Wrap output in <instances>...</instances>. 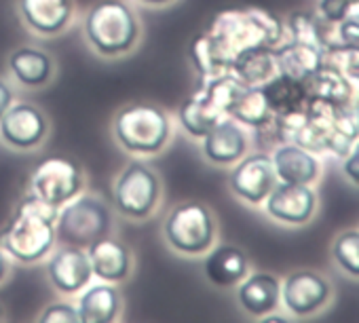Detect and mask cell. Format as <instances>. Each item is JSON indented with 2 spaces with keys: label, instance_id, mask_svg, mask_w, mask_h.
Returning <instances> with one entry per match:
<instances>
[{
  "label": "cell",
  "instance_id": "obj_25",
  "mask_svg": "<svg viewBox=\"0 0 359 323\" xmlns=\"http://www.w3.org/2000/svg\"><path fill=\"white\" fill-rule=\"evenodd\" d=\"M201 95H203V102L210 106L212 112H216L218 116H229L233 104L237 102V97L245 91L248 85H243L231 70L229 72H222V74H216L212 78H205V81H199L197 83Z\"/></svg>",
  "mask_w": 359,
  "mask_h": 323
},
{
  "label": "cell",
  "instance_id": "obj_14",
  "mask_svg": "<svg viewBox=\"0 0 359 323\" xmlns=\"http://www.w3.org/2000/svg\"><path fill=\"white\" fill-rule=\"evenodd\" d=\"M201 156L212 167H233L250 150L248 129L231 116H222L199 142Z\"/></svg>",
  "mask_w": 359,
  "mask_h": 323
},
{
  "label": "cell",
  "instance_id": "obj_20",
  "mask_svg": "<svg viewBox=\"0 0 359 323\" xmlns=\"http://www.w3.org/2000/svg\"><path fill=\"white\" fill-rule=\"evenodd\" d=\"M281 302V281L271 273H248L237 285V304L250 317H264Z\"/></svg>",
  "mask_w": 359,
  "mask_h": 323
},
{
  "label": "cell",
  "instance_id": "obj_37",
  "mask_svg": "<svg viewBox=\"0 0 359 323\" xmlns=\"http://www.w3.org/2000/svg\"><path fill=\"white\" fill-rule=\"evenodd\" d=\"M0 321H5V308H3V304H0Z\"/></svg>",
  "mask_w": 359,
  "mask_h": 323
},
{
  "label": "cell",
  "instance_id": "obj_15",
  "mask_svg": "<svg viewBox=\"0 0 359 323\" xmlns=\"http://www.w3.org/2000/svg\"><path fill=\"white\" fill-rule=\"evenodd\" d=\"M87 256L91 262L93 277L97 281L123 285L135 275V268H137L133 249L114 235H108L89 243Z\"/></svg>",
  "mask_w": 359,
  "mask_h": 323
},
{
  "label": "cell",
  "instance_id": "obj_12",
  "mask_svg": "<svg viewBox=\"0 0 359 323\" xmlns=\"http://www.w3.org/2000/svg\"><path fill=\"white\" fill-rule=\"evenodd\" d=\"M22 26L36 39H57L66 34L76 18L74 0H15Z\"/></svg>",
  "mask_w": 359,
  "mask_h": 323
},
{
  "label": "cell",
  "instance_id": "obj_26",
  "mask_svg": "<svg viewBox=\"0 0 359 323\" xmlns=\"http://www.w3.org/2000/svg\"><path fill=\"white\" fill-rule=\"evenodd\" d=\"M260 89H262L273 114L300 110V108H304V104L309 99L304 83L290 78L285 74H279V72L271 81H266Z\"/></svg>",
  "mask_w": 359,
  "mask_h": 323
},
{
  "label": "cell",
  "instance_id": "obj_6",
  "mask_svg": "<svg viewBox=\"0 0 359 323\" xmlns=\"http://www.w3.org/2000/svg\"><path fill=\"white\" fill-rule=\"evenodd\" d=\"M110 195L116 216L142 224L156 216L163 203L165 186L158 170L146 163L144 158L133 156L114 176Z\"/></svg>",
  "mask_w": 359,
  "mask_h": 323
},
{
  "label": "cell",
  "instance_id": "obj_21",
  "mask_svg": "<svg viewBox=\"0 0 359 323\" xmlns=\"http://www.w3.org/2000/svg\"><path fill=\"white\" fill-rule=\"evenodd\" d=\"M273 167L279 182L290 184H313L319 176V163L313 152L300 148L298 144L283 142L273 152Z\"/></svg>",
  "mask_w": 359,
  "mask_h": 323
},
{
  "label": "cell",
  "instance_id": "obj_16",
  "mask_svg": "<svg viewBox=\"0 0 359 323\" xmlns=\"http://www.w3.org/2000/svg\"><path fill=\"white\" fill-rule=\"evenodd\" d=\"M264 212L269 218L281 224H306L317 207L315 191L309 184L277 182L264 199Z\"/></svg>",
  "mask_w": 359,
  "mask_h": 323
},
{
  "label": "cell",
  "instance_id": "obj_28",
  "mask_svg": "<svg viewBox=\"0 0 359 323\" xmlns=\"http://www.w3.org/2000/svg\"><path fill=\"white\" fill-rule=\"evenodd\" d=\"M229 116L243 127L258 131L273 121V110L269 108V102L260 87H245V91L233 104Z\"/></svg>",
  "mask_w": 359,
  "mask_h": 323
},
{
  "label": "cell",
  "instance_id": "obj_36",
  "mask_svg": "<svg viewBox=\"0 0 359 323\" xmlns=\"http://www.w3.org/2000/svg\"><path fill=\"white\" fill-rule=\"evenodd\" d=\"M133 3L146 7V9H167V7H173L180 0H133Z\"/></svg>",
  "mask_w": 359,
  "mask_h": 323
},
{
  "label": "cell",
  "instance_id": "obj_5",
  "mask_svg": "<svg viewBox=\"0 0 359 323\" xmlns=\"http://www.w3.org/2000/svg\"><path fill=\"white\" fill-rule=\"evenodd\" d=\"M218 216L208 203L197 199L171 205L161 222L163 243L177 258H203L218 243Z\"/></svg>",
  "mask_w": 359,
  "mask_h": 323
},
{
  "label": "cell",
  "instance_id": "obj_30",
  "mask_svg": "<svg viewBox=\"0 0 359 323\" xmlns=\"http://www.w3.org/2000/svg\"><path fill=\"white\" fill-rule=\"evenodd\" d=\"M34 319L41 323H81L79 310H76V304L72 302V298L47 302Z\"/></svg>",
  "mask_w": 359,
  "mask_h": 323
},
{
  "label": "cell",
  "instance_id": "obj_39",
  "mask_svg": "<svg viewBox=\"0 0 359 323\" xmlns=\"http://www.w3.org/2000/svg\"><path fill=\"white\" fill-rule=\"evenodd\" d=\"M357 20H359V15H357Z\"/></svg>",
  "mask_w": 359,
  "mask_h": 323
},
{
  "label": "cell",
  "instance_id": "obj_34",
  "mask_svg": "<svg viewBox=\"0 0 359 323\" xmlns=\"http://www.w3.org/2000/svg\"><path fill=\"white\" fill-rule=\"evenodd\" d=\"M18 99V93H15V85L7 78L0 76V118L5 116V112L11 108V104Z\"/></svg>",
  "mask_w": 359,
  "mask_h": 323
},
{
  "label": "cell",
  "instance_id": "obj_9",
  "mask_svg": "<svg viewBox=\"0 0 359 323\" xmlns=\"http://www.w3.org/2000/svg\"><path fill=\"white\" fill-rule=\"evenodd\" d=\"M53 123L34 102L15 99L0 118V144L18 154L39 152L51 137Z\"/></svg>",
  "mask_w": 359,
  "mask_h": 323
},
{
  "label": "cell",
  "instance_id": "obj_31",
  "mask_svg": "<svg viewBox=\"0 0 359 323\" xmlns=\"http://www.w3.org/2000/svg\"><path fill=\"white\" fill-rule=\"evenodd\" d=\"M348 11H351L348 0H319V15L330 24L342 22L348 15Z\"/></svg>",
  "mask_w": 359,
  "mask_h": 323
},
{
  "label": "cell",
  "instance_id": "obj_35",
  "mask_svg": "<svg viewBox=\"0 0 359 323\" xmlns=\"http://www.w3.org/2000/svg\"><path fill=\"white\" fill-rule=\"evenodd\" d=\"M11 270H13V260L7 256V252L3 247H0V285L9 281Z\"/></svg>",
  "mask_w": 359,
  "mask_h": 323
},
{
  "label": "cell",
  "instance_id": "obj_32",
  "mask_svg": "<svg viewBox=\"0 0 359 323\" xmlns=\"http://www.w3.org/2000/svg\"><path fill=\"white\" fill-rule=\"evenodd\" d=\"M338 45L340 47H357L359 45V20L346 15L338 22Z\"/></svg>",
  "mask_w": 359,
  "mask_h": 323
},
{
  "label": "cell",
  "instance_id": "obj_29",
  "mask_svg": "<svg viewBox=\"0 0 359 323\" xmlns=\"http://www.w3.org/2000/svg\"><path fill=\"white\" fill-rule=\"evenodd\" d=\"M332 256L344 273L359 277V231L338 235L332 245Z\"/></svg>",
  "mask_w": 359,
  "mask_h": 323
},
{
  "label": "cell",
  "instance_id": "obj_23",
  "mask_svg": "<svg viewBox=\"0 0 359 323\" xmlns=\"http://www.w3.org/2000/svg\"><path fill=\"white\" fill-rule=\"evenodd\" d=\"M231 72L248 87H262L277 74L275 49L273 47H250L241 51L233 64Z\"/></svg>",
  "mask_w": 359,
  "mask_h": 323
},
{
  "label": "cell",
  "instance_id": "obj_33",
  "mask_svg": "<svg viewBox=\"0 0 359 323\" xmlns=\"http://www.w3.org/2000/svg\"><path fill=\"white\" fill-rule=\"evenodd\" d=\"M344 176L353 182V184H359V137L357 142L353 144V148L348 150V154L344 156Z\"/></svg>",
  "mask_w": 359,
  "mask_h": 323
},
{
  "label": "cell",
  "instance_id": "obj_2",
  "mask_svg": "<svg viewBox=\"0 0 359 323\" xmlns=\"http://www.w3.org/2000/svg\"><path fill=\"white\" fill-rule=\"evenodd\" d=\"M57 212L60 207L49 205L26 191L5 226L0 228V247L7 252L13 264L36 266L47 260L57 245Z\"/></svg>",
  "mask_w": 359,
  "mask_h": 323
},
{
  "label": "cell",
  "instance_id": "obj_18",
  "mask_svg": "<svg viewBox=\"0 0 359 323\" xmlns=\"http://www.w3.org/2000/svg\"><path fill=\"white\" fill-rule=\"evenodd\" d=\"M76 310L81 323H116L125 312V298L118 285L93 279L79 296Z\"/></svg>",
  "mask_w": 359,
  "mask_h": 323
},
{
  "label": "cell",
  "instance_id": "obj_17",
  "mask_svg": "<svg viewBox=\"0 0 359 323\" xmlns=\"http://www.w3.org/2000/svg\"><path fill=\"white\" fill-rule=\"evenodd\" d=\"M281 300L292 315L306 317L330 300V283L313 270L290 273L281 283Z\"/></svg>",
  "mask_w": 359,
  "mask_h": 323
},
{
  "label": "cell",
  "instance_id": "obj_24",
  "mask_svg": "<svg viewBox=\"0 0 359 323\" xmlns=\"http://www.w3.org/2000/svg\"><path fill=\"white\" fill-rule=\"evenodd\" d=\"M222 116H218L216 112L210 110V106L203 102V95L199 91V87L187 97L182 99V104L177 106L175 112V121L182 127V131L193 139V142H201L208 131L220 121Z\"/></svg>",
  "mask_w": 359,
  "mask_h": 323
},
{
  "label": "cell",
  "instance_id": "obj_7",
  "mask_svg": "<svg viewBox=\"0 0 359 323\" xmlns=\"http://www.w3.org/2000/svg\"><path fill=\"white\" fill-rule=\"evenodd\" d=\"M116 212L97 193L83 191L79 197L60 207L55 220L57 245L85 247L95 239L114 235Z\"/></svg>",
  "mask_w": 359,
  "mask_h": 323
},
{
  "label": "cell",
  "instance_id": "obj_4",
  "mask_svg": "<svg viewBox=\"0 0 359 323\" xmlns=\"http://www.w3.org/2000/svg\"><path fill=\"white\" fill-rule=\"evenodd\" d=\"M110 135L114 146L127 156L150 158L171 146L175 123L161 104L129 102L112 114Z\"/></svg>",
  "mask_w": 359,
  "mask_h": 323
},
{
  "label": "cell",
  "instance_id": "obj_10",
  "mask_svg": "<svg viewBox=\"0 0 359 323\" xmlns=\"http://www.w3.org/2000/svg\"><path fill=\"white\" fill-rule=\"evenodd\" d=\"M47 283L64 298H76L95 277L85 247L55 245L45 260Z\"/></svg>",
  "mask_w": 359,
  "mask_h": 323
},
{
  "label": "cell",
  "instance_id": "obj_8",
  "mask_svg": "<svg viewBox=\"0 0 359 323\" xmlns=\"http://www.w3.org/2000/svg\"><path fill=\"white\" fill-rule=\"evenodd\" d=\"M89 178L76 158L66 154H53L39 160L28 180V193L43 199L49 205L62 207L83 191H87Z\"/></svg>",
  "mask_w": 359,
  "mask_h": 323
},
{
  "label": "cell",
  "instance_id": "obj_13",
  "mask_svg": "<svg viewBox=\"0 0 359 323\" xmlns=\"http://www.w3.org/2000/svg\"><path fill=\"white\" fill-rule=\"evenodd\" d=\"M7 72L15 87L26 91H43L57 76V60L43 47L20 45L7 55Z\"/></svg>",
  "mask_w": 359,
  "mask_h": 323
},
{
  "label": "cell",
  "instance_id": "obj_3",
  "mask_svg": "<svg viewBox=\"0 0 359 323\" xmlns=\"http://www.w3.org/2000/svg\"><path fill=\"white\" fill-rule=\"evenodd\" d=\"M83 39L95 57L125 60L142 45V18L127 0H95L83 15Z\"/></svg>",
  "mask_w": 359,
  "mask_h": 323
},
{
  "label": "cell",
  "instance_id": "obj_1",
  "mask_svg": "<svg viewBox=\"0 0 359 323\" xmlns=\"http://www.w3.org/2000/svg\"><path fill=\"white\" fill-rule=\"evenodd\" d=\"M285 36L283 22L264 9L220 11L210 26L189 43V62L199 78L229 72L233 60L250 47H279Z\"/></svg>",
  "mask_w": 359,
  "mask_h": 323
},
{
  "label": "cell",
  "instance_id": "obj_11",
  "mask_svg": "<svg viewBox=\"0 0 359 323\" xmlns=\"http://www.w3.org/2000/svg\"><path fill=\"white\" fill-rule=\"evenodd\" d=\"M277 182L273 158L264 152L245 154L231 167L229 174V188L233 197L252 207L262 205Z\"/></svg>",
  "mask_w": 359,
  "mask_h": 323
},
{
  "label": "cell",
  "instance_id": "obj_22",
  "mask_svg": "<svg viewBox=\"0 0 359 323\" xmlns=\"http://www.w3.org/2000/svg\"><path fill=\"white\" fill-rule=\"evenodd\" d=\"M323 51L317 45L300 43V41H287L275 47V62L277 72L285 74L290 78H296L300 83L309 81L323 64Z\"/></svg>",
  "mask_w": 359,
  "mask_h": 323
},
{
  "label": "cell",
  "instance_id": "obj_27",
  "mask_svg": "<svg viewBox=\"0 0 359 323\" xmlns=\"http://www.w3.org/2000/svg\"><path fill=\"white\" fill-rule=\"evenodd\" d=\"M359 137V104L336 106L334 123L325 139V150H332L336 156H346Z\"/></svg>",
  "mask_w": 359,
  "mask_h": 323
},
{
  "label": "cell",
  "instance_id": "obj_19",
  "mask_svg": "<svg viewBox=\"0 0 359 323\" xmlns=\"http://www.w3.org/2000/svg\"><path fill=\"white\" fill-rule=\"evenodd\" d=\"M248 273H250V258L239 245L218 241L203 256V275L214 287L220 289L237 287Z\"/></svg>",
  "mask_w": 359,
  "mask_h": 323
},
{
  "label": "cell",
  "instance_id": "obj_38",
  "mask_svg": "<svg viewBox=\"0 0 359 323\" xmlns=\"http://www.w3.org/2000/svg\"><path fill=\"white\" fill-rule=\"evenodd\" d=\"M348 3H351V7H355V5H359V0H348Z\"/></svg>",
  "mask_w": 359,
  "mask_h": 323
}]
</instances>
